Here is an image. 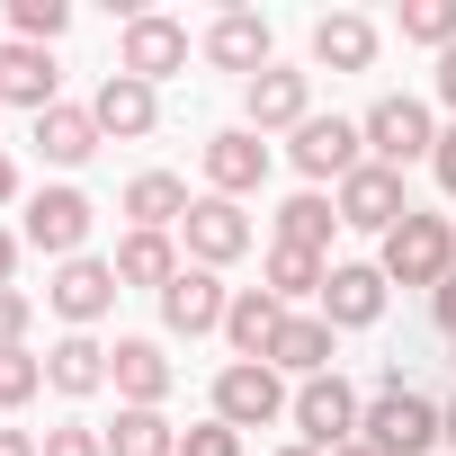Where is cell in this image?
I'll return each instance as SVG.
<instances>
[{
  "label": "cell",
  "instance_id": "1",
  "mask_svg": "<svg viewBox=\"0 0 456 456\" xmlns=\"http://www.w3.org/2000/svg\"><path fill=\"white\" fill-rule=\"evenodd\" d=\"M358 438H367L376 456H429V447L447 438V420H438V403H429V394H411V385H403V367H394V376H376Z\"/></svg>",
  "mask_w": 456,
  "mask_h": 456
},
{
  "label": "cell",
  "instance_id": "2",
  "mask_svg": "<svg viewBox=\"0 0 456 456\" xmlns=\"http://www.w3.org/2000/svg\"><path fill=\"white\" fill-rule=\"evenodd\" d=\"M376 269H385V287H438V278H456V215L411 206L394 233H385Z\"/></svg>",
  "mask_w": 456,
  "mask_h": 456
},
{
  "label": "cell",
  "instance_id": "3",
  "mask_svg": "<svg viewBox=\"0 0 456 456\" xmlns=\"http://www.w3.org/2000/svg\"><path fill=\"white\" fill-rule=\"evenodd\" d=\"M287 420H296V438H305L314 456H340V447H358L367 394H358V385L331 367V376H305V385H296V411H287Z\"/></svg>",
  "mask_w": 456,
  "mask_h": 456
},
{
  "label": "cell",
  "instance_id": "4",
  "mask_svg": "<svg viewBox=\"0 0 456 456\" xmlns=\"http://www.w3.org/2000/svg\"><path fill=\"white\" fill-rule=\"evenodd\" d=\"M358 134H367V161H385V170H411V161H429V152H438L429 99H411V90H385V99H367Z\"/></svg>",
  "mask_w": 456,
  "mask_h": 456
},
{
  "label": "cell",
  "instance_id": "5",
  "mask_svg": "<svg viewBox=\"0 0 456 456\" xmlns=\"http://www.w3.org/2000/svg\"><path fill=\"white\" fill-rule=\"evenodd\" d=\"M90 224H99V206H90L72 179H45V188H28V224H19V242H28V251H45V260L63 269V260H81Z\"/></svg>",
  "mask_w": 456,
  "mask_h": 456
},
{
  "label": "cell",
  "instance_id": "6",
  "mask_svg": "<svg viewBox=\"0 0 456 456\" xmlns=\"http://www.w3.org/2000/svg\"><path fill=\"white\" fill-rule=\"evenodd\" d=\"M287 411H296V394H287V376L269 358H224L215 367V420L224 429H269Z\"/></svg>",
  "mask_w": 456,
  "mask_h": 456
},
{
  "label": "cell",
  "instance_id": "7",
  "mask_svg": "<svg viewBox=\"0 0 456 456\" xmlns=\"http://www.w3.org/2000/svg\"><path fill=\"white\" fill-rule=\"evenodd\" d=\"M188 54H197V37H188V19H170V10H134L126 28H117V72H134V81H179L188 72Z\"/></svg>",
  "mask_w": 456,
  "mask_h": 456
},
{
  "label": "cell",
  "instance_id": "8",
  "mask_svg": "<svg viewBox=\"0 0 456 456\" xmlns=\"http://www.w3.org/2000/svg\"><path fill=\"white\" fill-rule=\"evenodd\" d=\"M251 242H260V224L233 206V197H197L188 206V224H179V251L197 260V269H233V260H251Z\"/></svg>",
  "mask_w": 456,
  "mask_h": 456
},
{
  "label": "cell",
  "instance_id": "9",
  "mask_svg": "<svg viewBox=\"0 0 456 456\" xmlns=\"http://www.w3.org/2000/svg\"><path fill=\"white\" fill-rule=\"evenodd\" d=\"M287 161H296L314 188H322V179L340 188L349 170H367V134H358V117H305V126L287 134Z\"/></svg>",
  "mask_w": 456,
  "mask_h": 456
},
{
  "label": "cell",
  "instance_id": "10",
  "mask_svg": "<svg viewBox=\"0 0 456 456\" xmlns=\"http://www.w3.org/2000/svg\"><path fill=\"white\" fill-rule=\"evenodd\" d=\"M331 206H340V224L349 233H394V224L411 215V188H403V170H385V161H367V170H349L340 188H331Z\"/></svg>",
  "mask_w": 456,
  "mask_h": 456
},
{
  "label": "cell",
  "instance_id": "11",
  "mask_svg": "<svg viewBox=\"0 0 456 456\" xmlns=\"http://www.w3.org/2000/svg\"><path fill=\"white\" fill-rule=\"evenodd\" d=\"M152 305H161V331H170V340H206V331H224V314H233V287H224L215 269H197V260H188Z\"/></svg>",
  "mask_w": 456,
  "mask_h": 456
},
{
  "label": "cell",
  "instance_id": "12",
  "mask_svg": "<svg viewBox=\"0 0 456 456\" xmlns=\"http://www.w3.org/2000/svg\"><path fill=\"white\" fill-rule=\"evenodd\" d=\"M305 117H314V72L269 63L260 81H242V126H251V134H296Z\"/></svg>",
  "mask_w": 456,
  "mask_h": 456
},
{
  "label": "cell",
  "instance_id": "13",
  "mask_svg": "<svg viewBox=\"0 0 456 456\" xmlns=\"http://www.w3.org/2000/svg\"><path fill=\"white\" fill-rule=\"evenodd\" d=\"M117 296H126V287H117V269H108V260H90V251H81V260H63V269H54V287H45V305L63 314V331H99V322L117 314Z\"/></svg>",
  "mask_w": 456,
  "mask_h": 456
},
{
  "label": "cell",
  "instance_id": "14",
  "mask_svg": "<svg viewBox=\"0 0 456 456\" xmlns=\"http://www.w3.org/2000/svg\"><path fill=\"white\" fill-rule=\"evenodd\" d=\"M108 385H117V411H161L170 403V385H179V367H170V349L161 340H117L108 349Z\"/></svg>",
  "mask_w": 456,
  "mask_h": 456
},
{
  "label": "cell",
  "instance_id": "15",
  "mask_svg": "<svg viewBox=\"0 0 456 456\" xmlns=\"http://www.w3.org/2000/svg\"><path fill=\"white\" fill-rule=\"evenodd\" d=\"M197 54H206L215 72H242V81H260V72L278 63V28H269L260 10H224V19L197 37Z\"/></svg>",
  "mask_w": 456,
  "mask_h": 456
},
{
  "label": "cell",
  "instance_id": "16",
  "mask_svg": "<svg viewBox=\"0 0 456 456\" xmlns=\"http://www.w3.org/2000/svg\"><path fill=\"white\" fill-rule=\"evenodd\" d=\"M206 197H251L260 179H269V134H251V126H224V134H206Z\"/></svg>",
  "mask_w": 456,
  "mask_h": 456
},
{
  "label": "cell",
  "instance_id": "17",
  "mask_svg": "<svg viewBox=\"0 0 456 456\" xmlns=\"http://www.w3.org/2000/svg\"><path fill=\"white\" fill-rule=\"evenodd\" d=\"M385 54V28L367 10H322L314 19V72H376Z\"/></svg>",
  "mask_w": 456,
  "mask_h": 456
},
{
  "label": "cell",
  "instance_id": "18",
  "mask_svg": "<svg viewBox=\"0 0 456 456\" xmlns=\"http://www.w3.org/2000/svg\"><path fill=\"white\" fill-rule=\"evenodd\" d=\"M90 117H99V134H108V143H143V134L161 126V90H152V81H134V72H108V81L90 90Z\"/></svg>",
  "mask_w": 456,
  "mask_h": 456
},
{
  "label": "cell",
  "instance_id": "19",
  "mask_svg": "<svg viewBox=\"0 0 456 456\" xmlns=\"http://www.w3.org/2000/svg\"><path fill=\"white\" fill-rule=\"evenodd\" d=\"M322 322L331 331H376L385 322V269L376 260H340L322 278Z\"/></svg>",
  "mask_w": 456,
  "mask_h": 456
},
{
  "label": "cell",
  "instance_id": "20",
  "mask_svg": "<svg viewBox=\"0 0 456 456\" xmlns=\"http://www.w3.org/2000/svg\"><path fill=\"white\" fill-rule=\"evenodd\" d=\"M188 179L179 170H134L126 179V197H117V215H126V233H179L188 224Z\"/></svg>",
  "mask_w": 456,
  "mask_h": 456
},
{
  "label": "cell",
  "instance_id": "21",
  "mask_svg": "<svg viewBox=\"0 0 456 456\" xmlns=\"http://www.w3.org/2000/svg\"><path fill=\"white\" fill-rule=\"evenodd\" d=\"M0 108H28V117L63 108V72H54L45 45H10L0 37Z\"/></svg>",
  "mask_w": 456,
  "mask_h": 456
},
{
  "label": "cell",
  "instance_id": "22",
  "mask_svg": "<svg viewBox=\"0 0 456 456\" xmlns=\"http://www.w3.org/2000/svg\"><path fill=\"white\" fill-rule=\"evenodd\" d=\"M28 143L45 152V170H90L108 134H99V117H90V108H72V99H63V108H45V117H37V134H28Z\"/></svg>",
  "mask_w": 456,
  "mask_h": 456
},
{
  "label": "cell",
  "instance_id": "23",
  "mask_svg": "<svg viewBox=\"0 0 456 456\" xmlns=\"http://www.w3.org/2000/svg\"><path fill=\"white\" fill-rule=\"evenodd\" d=\"M45 385H54L63 403L108 394V340H99V331H63V340L45 349Z\"/></svg>",
  "mask_w": 456,
  "mask_h": 456
},
{
  "label": "cell",
  "instance_id": "24",
  "mask_svg": "<svg viewBox=\"0 0 456 456\" xmlns=\"http://www.w3.org/2000/svg\"><path fill=\"white\" fill-rule=\"evenodd\" d=\"M108 269H117V287H143V296H161L188 260H179V233H126L117 251H108Z\"/></svg>",
  "mask_w": 456,
  "mask_h": 456
},
{
  "label": "cell",
  "instance_id": "25",
  "mask_svg": "<svg viewBox=\"0 0 456 456\" xmlns=\"http://www.w3.org/2000/svg\"><path fill=\"white\" fill-rule=\"evenodd\" d=\"M287 331V305L269 287H233V314H224V340H233V358H269Z\"/></svg>",
  "mask_w": 456,
  "mask_h": 456
},
{
  "label": "cell",
  "instance_id": "26",
  "mask_svg": "<svg viewBox=\"0 0 456 456\" xmlns=\"http://www.w3.org/2000/svg\"><path fill=\"white\" fill-rule=\"evenodd\" d=\"M269 367L278 376H331V322L322 314H287V331H278V349H269Z\"/></svg>",
  "mask_w": 456,
  "mask_h": 456
},
{
  "label": "cell",
  "instance_id": "27",
  "mask_svg": "<svg viewBox=\"0 0 456 456\" xmlns=\"http://www.w3.org/2000/svg\"><path fill=\"white\" fill-rule=\"evenodd\" d=\"M331 233H340V206H331L322 188H296V197L278 206V242H287V251H314V260H322Z\"/></svg>",
  "mask_w": 456,
  "mask_h": 456
},
{
  "label": "cell",
  "instance_id": "28",
  "mask_svg": "<svg viewBox=\"0 0 456 456\" xmlns=\"http://www.w3.org/2000/svg\"><path fill=\"white\" fill-rule=\"evenodd\" d=\"M322 278H331V260H314V251H287V242H269V260H260V287H269L287 314H296L305 296L322 305Z\"/></svg>",
  "mask_w": 456,
  "mask_h": 456
},
{
  "label": "cell",
  "instance_id": "29",
  "mask_svg": "<svg viewBox=\"0 0 456 456\" xmlns=\"http://www.w3.org/2000/svg\"><path fill=\"white\" fill-rule=\"evenodd\" d=\"M108 456H179V420L170 411H117L108 420Z\"/></svg>",
  "mask_w": 456,
  "mask_h": 456
},
{
  "label": "cell",
  "instance_id": "30",
  "mask_svg": "<svg viewBox=\"0 0 456 456\" xmlns=\"http://www.w3.org/2000/svg\"><path fill=\"white\" fill-rule=\"evenodd\" d=\"M63 28H72V0H10V45H45L54 54Z\"/></svg>",
  "mask_w": 456,
  "mask_h": 456
},
{
  "label": "cell",
  "instance_id": "31",
  "mask_svg": "<svg viewBox=\"0 0 456 456\" xmlns=\"http://www.w3.org/2000/svg\"><path fill=\"white\" fill-rule=\"evenodd\" d=\"M403 45H429V54H447L456 45V0H403Z\"/></svg>",
  "mask_w": 456,
  "mask_h": 456
},
{
  "label": "cell",
  "instance_id": "32",
  "mask_svg": "<svg viewBox=\"0 0 456 456\" xmlns=\"http://www.w3.org/2000/svg\"><path fill=\"white\" fill-rule=\"evenodd\" d=\"M45 394V358L37 349H0V411H28Z\"/></svg>",
  "mask_w": 456,
  "mask_h": 456
},
{
  "label": "cell",
  "instance_id": "33",
  "mask_svg": "<svg viewBox=\"0 0 456 456\" xmlns=\"http://www.w3.org/2000/svg\"><path fill=\"white\" fill-rule=\"evenodd\" d=\"M45 456H108V429L99 420H54L45 429Z\"/></svg>",
  "mask_w": 456,
  "mask_h": 456
},
{
  "label": "cell",
  "instance_id": "34",
  "mask_svg": "<svg viewBox=\"0 0 456 456\" xmlns=\"http://www.w3.org/2000/svg\"><path fill=\"white\" fill-rule=\"evenodd\" d=\"M179 456H242V429H224V420L206 411L197 429H179Z\"/></svg>",
  "mask_w": 456,
  "mask_h": 456
},
{
  "label": "cell",
  "instance_id": "35",
  "mask_svg": "<svg viewBox=\"0 0 456 456\" xmlns=\"http://www.w3.org/2000/svg\"><path fill=\"white\" fill-rule=\"evenodd\" d=\"M28 331H37V296L0 287V349H28Z\"/></svg>",
  "mask_w": 456,
  "mask_h": 456
},
{
  "label": "cell",
  "instance_id": "36",
  "mask_svg": "<svg viewBox=\"0 0 456 456\" xmlns=\"http://www.w3.org/2000/svg\"><path fill=\"white\" fill-rule=\"evenodd\" d=\"M429 322L456 340V278H438V287H429Z\"/></svg>",
  "mask_w": 456,
  "mask_h": 456
},
{
  "label": "cell",
  "instance_id": "37",
  "mask_svg": "<svg viewBox=\"0 0 456 456\" xmlns=\"http://www.w3.org/2000/svg\"><path fill=\"white\" fill-rule=\"evenodd\" d=\"M429 170H438V188L456 197V126H438V152H429Z\"/></svg>",
  "mask_w": 456,
  "mask_h": 456
},
{
  "label": "cell",
  "instance_id": "38",
  "mask_svg": "<svg viewBox=\"0 0 456 456\" xmlns=\"http://www.w3.org/2000/svg\"><path fill=\"white\" fill-rule=\"evenodd\" d=\"M0 456H45V438H37V429H10V420H0Z\"/></svg>",
  "mask_w": 456,
  "mask_h": 456
},
{
  "label": "cell",
  "instance_id": "39",
  "mask_svg": "<svg viewBox=\"0 0 456 456\" xmlns=\"http://www.w3.org/2000/svg\"><path fill=\"white\" fill-rule=\"evenodd\" d=\"M28 197V179H19V161H10V143H0V206H19Z\"/></svg>",
  "mask_w": 456,
  "mask_h": 456
},
{
  "label": "cell",
  "instance_id": "40",
  "mask_svg": "<svg viewBox=\"0 0 456 456\" xmlns=\"http://www.w3.org/2000/svg\"><path fill=\"white\" fill-rule=\"evenodd\" d=\"M19 251H28V242L10 233V224H0V287H10V278H19Z\"/></svg>",
  "mask_w": 456,
  "mask_h": 456
},
{
  "label": "cell",
  "instance_id": "41",
  "mask_svg": "<svg viewBox=\"0 0 456 456\" xmlns=\"http://www.w3.org/2000/svg\"><path fill=\"white\" fill-rule=\"evenodd\" d=\"M438 108H456V45L438 54Z\"/></svg>",
  "mask_w": 456,
  "mask_h": 456
},
{
  "label": "cell",
  "instance_id": "42",
  "mask_svg": "<svg viewBox=\"0 0 456 456\" xmlns=\"http://www.w3.org/2000/svg\"><path fill=\"white\" fill-rule=\"evenodd\" d=\"M438 420H447V438H456V394H447V403H438Z\"/></svg>",
  "mask_w": 456,
  "mask_h": 456
},
{
  "label": "cell",
  "instance_id": "43",
  "mask_svg": "<svg viewBox=\"0 0 456 456\" xmlns=\"http://www.w3.org/2000/svg\"><path fill=\"white\" fill-rule=\"evenodd\" d=\"M269 456H314V447H305V438H287V447H269Z\"/></svg>",
  "mask_w": 456,
  "mask_h": 456
},
{
  "label": "cell",
  "instance_id": "44",
  "mask_svg": "<svg viewBox=\"0 0 456 456\" xmlns=\"http://www.w3.org/2000/svg\"><path fill=\"white\" fill-rule=\"evenodd\" d=\"M340 456H376V447H367V438H358V447H340Z\"/></svg>",
  "mask_w": 456,
  "mask_h": 456
}]
</instances>
